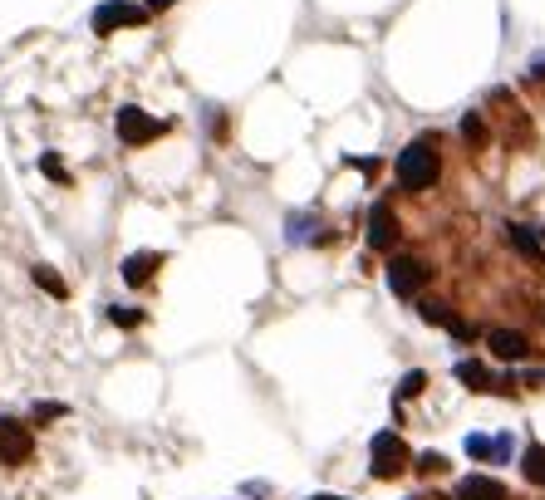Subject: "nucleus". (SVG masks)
I'll list each match as a JSON object with an SVG mask.
<instances>
[{
    "label": "nucleus",
    "mask_w": 545,
    "mask_h": 500,
    "mask_svg": "<svg viewBox=\"0 0 545 500\" xmlns=\"http://www.w3.org/2000/svg\"><path fill=\"white\" fill-rule=\"evenodd\" d=\"M442 162H438V148H432L428 138H418L413 148L398 152V181H403L408 191H428L432 181H438Z\"/></svg>",
    "instance_id": "1"
},
{
    "label": "nucleus",
    "mask_w": 545,
    "mask_h": 500,
    "mask_svg": "<svg viewBox=\"0 0 545 500\" xmlns=\"http://www.w3.org/2000/svg\"><path fill=\"white\" fill-rule=\"evenodd\" d=\"M25 461H35V432H30V422L5 417V412H0V466H25Z\"/></svg>",
    "instance_id": "2"
},
{
    "label": "nucleus",
    "mask_w": 545,
    "mask_h": 500,
    "mask_svg": "<svg viewBox=\"0 0 545 500\" xmlns=\"http://www.w3.org/2000/svg\"><path fill=\"white\" fill-rule=\"evenodd\" d=\"M369 456H373L369 471L379 475V481H393V475L408 466V446H403V436H398V432H379V436H373Z\"/></svg>",
    "instance_id": "3"
},
{
    "label": "nucleus",
    "mask_w": 545,
    "mask_h": 500,
    "mask_svg": "<svg viewBox=\"0 0 545 500\" xmlns=\"http://www.w3.org/2000/svg\"><path fill=\"white\" fill-rule=\"evenodd\" d=\"M422 285H428V265L413 260V255H398V260L389 265V289H393V295L413 299Z\"/></svg>",
    "instance_id": "4"
},
{
    "label": "nucleus",
    "mask_w": 545,
    "mask_h": 500,
    "mask_svg": "<svg viewBox=\"0 0 545 500\" xmlns=\"http://www.w3.org/2000/svg\"><path fill=\"white\" fill-rule=\"evenodd\" d=\"M157 132H163V123L148 118L143 108H118V138H124L128 148H143V142L157 138Z\"/></svg>",
    "instance_id": "5"
},
{
    "label": "nucleus",
    "mask_w": 545,
    "mask_h": 500,
    "mask_svg": "<svg viewBox=\"0 0 545 500\" xmlns=\"http://www.w3.org/2000/svg\"><path fill=\"white\" fill-rule=\"evenodd\" d=\"M138 20H143V10L128 5V0H108V5L94 10V30H99V34L118 30V25H138Z\"/></svg>",
    "instance_id": "6"
},
{
    "label": "nucleus",
    "mask_w": 545,
    "mask_h": 500,
    "mask_svg": "<svg viewBox=\"0 0 545 500\" xmlns=\"http://www.w3.org/2000/svg\"><path fill=\"white\" fill-rule=\"evenodd\" d=\"M393 240H398V221H393L389 201H373V211H369V246L373 250H389Z\"/></svg>",
    "instance_id": "7"
},
{
    "label": "nucleus",
    "mask_w": 545,
    "mask_h": 500,
    "mask_svg": "<svg viewBox=\"0 0 545 500\" xmlns=\"http://www.w3.org/2000/svg\"><path fill=\"white\" fill-rule=\"evenodd\" d=\"M487 344H491L496 358H511V363H520V358L530 353L526 334H516V328H491V334H487Z\"/></svg>",
    "instance_id": "8"
},
{
    "label": "nucleus",
    "mask_w": 545,
    "mask_h": 500,
    "mask_svg": "<svg viewBox=\"0 0 545 500\" xmlns=\"http://www.w3.org/2000/svg\"><path fill=\"white\" fill-rule=\"evenodd\" d=\"M457 500H506V485L491 481V475H467L457 485Z\"/></svg>",
    "instance_id": "9"
},
{
    "label": "nucleus",
    "mask_w": 545,
    "mask_h": 500,
    "mask_svg": "<svg viewBox=\"0 0 545 500\" xmlns=\"http://www.w3.org/2000/svg\"><path fill=\"white\" fill-rule=\"evenodd\" d=\"M506 236H511V246L526 255L530 265H545V246H540V236L530 226H506Z\"/></svg>",
    "instance_id": "10"
},
{
    "label": "nucleus",
    "mask_w": 545,
    "mask_h": 500,
    "mask_svg": "<svg viewBox=\"0 0 545 500\" xmlns=\"http://www.w3.org/2000/svg\"><path fill=\"white\" fill-rule=\"evenodd\" d=\"M157 265H163V255H148V250H143V255H128V265H124V279H128V285H148Z\"/></svg>",
    "instance_id": "11"
},
{
    "label": "nucleus",
    "mask_w": 545,
    "mask_h": 500,
    "mask_svg": "<svg viewBox=\"0 0 545 500\" xmlns=\"http://www.w3.org/2000/svg\"><path fill=\"white\" fill-rule=\"evenodd\" d=\"M520 471H526L530 485H540V491H545V446H540V442L526 446V456H520Z\"/></svg>",
    "instance_id": "12"
},
{
    "label": "nucleus",
    "mask_w": 545,
    "mask_h": 500,
    "mask_svg": "<svg viewBox=\"0 0 545 500\" xmlns=\"http://www.w3.org/2000/svg\"><path fill=\"white\" fill-rule=\"evenodd\" d=\"M35 285H40L50 299H59V304L69 299V285H64V279H59V275L50 270V265H35Z\"/></svg>",
    "instance_id": "13"
},
{
    "label": "nucleus",
    "mask_w": 545,
    "mask_h": 500,
    "mask_svg": "<svg viewBox=\"0 0 545 500\" xmlns=\"http://www.w3.org/2000/svg\"><path fill=\"white\" fill-rule=\"evenodd\" d=\"M457 377H462L467 387H477V393H487V387H491V373L481 368L477 358H462V363H457Z\"/></svg>",
    "instance_id": "14"
},
{
    "label": "nucleus",
    "mask_w": 545,
    "mask_h": 500,
    "mask_svg": "<svg viewBox=\"0 0 545 500\" xmlns=\"http://www.w3.org/2000/svg\"><path fill=\"white\" fill-rule=\"evenodd\" d=\"M418 314H422V319H428V324H452V319H457V314L447 309L442 299H422V304H418Z\"/></svg>",
    "instance_id": "15"
},
{
    "label": "nucleus",
    "mask_w": 545,
    "mask_h": 500,
    "mask_svg": "<svg viewBox=\"0 0 545 500\" xmlns=\"http://www.w3.org/2000/svg\"><path fill=\"white\" fill-rule=\"evenodd\" d=\"M462 138L471 142V148H487V123H481L477 113H467L462 118Z\"/></svg>",
    "instance_id": "16"
},
{
    "label": "nucleus",
    "mask_w": 545,
    "mask_h": 500,
    "mask_svg": "<svg viewBox=\"0 0 545 500\" xmlns=\"http://www.w3.org/2000/svg\"><path fill=\"white\" fill-rule=\"evenodd\" d=\"M467 451L471 456H487V451H496V442H487V436H467Z\"/></svg>",
    "instance_id": "17"
},
{
    "label": "nucleus",
    "mask_w": 545,
    "mask_h": 500,
    "mask_svg": "<svg viewBox=\"0 0 545 500\" xmlns=\"http://www.w3.org/2000/svg\"><path fill=\"white\" fill-rule=\"evenodd\" d=\"M422 383H428L422 373H408V377H403V397H418V393H422Z\"/></svg>",
    "instance_id": "18"
},
{
    "label": "nucleus",
    "mask_w": 545,
    "mask_h": 500,
    "mask_svg": "<svg viewBox=\"0 0 545 500\" xmlns=\"http://www.w3.org/2000/svg\"><path fill=\"white\" fill-rule=\"evenodd\" d=\"M418 466H422V471H442V466H447V461L438 456V451H428V456H422V461H418Z\"/></svg>",
    "instance_id": "19"
},
{
    "label": "nucleus",
    "mask_w": 545,
    "mask_h": 500,
    "mask_svg": "<svg viewBox=\"0 0 545 500\" xmlns=\"http://www.w3.org/2000/svg\"><path fill=\"white\" fill-rule=\"evenodd\" d=\"M314 500H339V495H314Z\"/></svg>",
    "instance_id": "20"
}]
</instances>
